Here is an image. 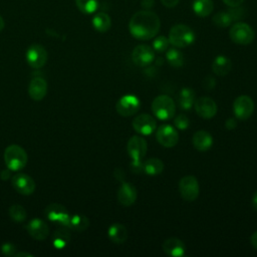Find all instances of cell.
<instances>
[{
    "mask_svg": "<svg viewBox=\"0 0 257 257\" xmlns=\"http://www.w3.org/2000/svg\"><path fill=\"white\" fill-rule=\"evenodd\" d=\"M160 27L161 21L159 16L150 10L136 12L128 22L130 33L139 40L154 38L159 32Z\"/></svg>",
    "mask_w": 257,
    "mask_h": 257,
    "instance_id": "cell-1",
    "label": "cell"
},
{
    "mask_svg": "<svg viewBox=\"0 0 257 257\" xmlns=\"http://www.w3.org/2000/svg\"><path fill=\"white\" fill-rule=\"evenodd\" d=\"M168 39L174 47L184 48L195 41L196 35L194 30L188 25L176 24L170 29Z\"/></svg>",
    "mask_w": 257,
    "mask_h": 257,
    "instance_id": "cell-2",
    "label": "cell"
},
{
    "mask_svg": "<svg viewBox=\"0 0 257 257\" xmlns=\"http://www.w3.org/2000/svg\"><path fill=\"white\" fill-rule=\"evenodd\" d=\"M27 154L18 145H10L4 151V161L6 168L13 172L21 171L27 164Z\"/></svg>",
    "mask_w": 257,
    "mask_h": 257,
    "instance_id": "cell-3",
    "label": "cell"
},
{
    "mask_svg": "<svg viewBox=\"0 0 257 257\" xmlns=\"http://www.w3.org/2000/svg\"><path fill=\"white\" fill-rule=\"evenodd\" d=\"M152 111L157 118L161 120H169L174 116L176 111L175 101L169 95H158L152 102Z\"/></svg>",
    "mask_w": 257,
    "mask_h": 257,
    "instance_id": "cell-4",
    "label": "cell"
},
{
    "mask_svg": "<svg viewBox=\"0 0 257 257\" xmlns=\"http://www.w3.org/2000/svg\"><path fill=\"white\" fill-rule=\"evenodd\" d=\"M229 36L234 43L247 45L254 40L255 32L249 24L245 22H236L230 28Z\"/></svg>",
    "mask_w": 257,
    "mask_h": 257,
    "instance_id": "cell-5",
    "label": "cell"
},
{
    "mask_svg": "<svg viewBox=\"0 0 257 257\" xmlns=\"http://www.w3.org/2000/svg\"><path fill=\"white\" fill-rule=\"evenodd\" d=\"M179 192L181 197L187 202L195 201L199 196V182L193 175L184 176L179 182Z\"/></svg>",
    "mask_w": 257,
    "mask_h": 257,
    "instance_id": "cell-6",
    "label": "cell"
},
{
    "mask_svg": "<svg viewBox=\"0 0 257 257\" xmlns=\"http://www.w3.org/2000/svg\"><path fill=\"white\" fill-rule=\"evenodd\" d=\"M26 61L32 68L38 69L44 66L47 61V51L46 49L38 43L31 44L26 50Z\"/></svg>",
    "mask_w": 257,
    "mask_h": 257,
    "instance_id": "cell-7",
    "label": "cell"
},
{
    "mask_svg": "<svg viewBox=\"0 0 257 257\" xmlns=\"http://www.w3.org/2000/svg\"><path fill=\"white\" fill-rule=\"evenodd\" d=\"M254 111V101L249 95H239L233 103V112L239 120L248 119Z\"/></svg>",
    "mask_w": 257,
    "mask_h": 257,
    "instance_id": "cell-8",
    "label": "cell"
},
{
    "mask_svg": "<svg viewBox=\"0 0 257 257\" xmlns=\"http://www.w3.org/2000/svg\"><path fill=\"white\" fill-rule=\"evenodd\" d=\"M141 107V101L134 94L122 95L115 104V109L122 116H132L136 114Z\"/></svg>",
    "mask_w": 257,
    "mask_h": 257,
    "instance_id": "cell-9",
    "label": "cell"
},
{
    "mask_svg": "<svg viewBox=\"0 0 257 257\" xmlns=\"http://www.w3.org/2000/svg\"><path fill=\"white\" fill-rule=\"evenodd\" d=\"M44 214L46 216V218L54 223H57L60 226L63 227H67L68 228V224H69V218L70 215L68 214L67 210L65 207H63L60 204H56V203H52L49 204L45 210H44Z\"/></svg>",
    "mask_w": 257,
    "mask_h": 257,
    "instance_id": "cell-10",
    "label": "cell"
},
{
    "mask_svg": "<svg viewBox=\"0 0 257 257\" xmlns=\"http://www.w3.org/2000/svg\"><path fill=\"white\" fill-rule=\"evenodd\" d=\"M156 139L161 146L165 148H173L179 142V134L174 126L163 124L157 130Z\"/></svg>",
    "mask_w": 257,
    "mask_h": 257,
    "instance_id": "cell-11",
    "label": "cell"
},
{
    "mask_svg": "<svg viewBox=\"0 0 257 257\" xmlns=\"http://www.w3.org/2000/svg\"><path fill=\"white\" fill-rule=\"evenodd\" d=\"M132 59L138 66H148L155 59V50L147 44L137 45L132 52Z\"/></svg>",
    "mask_w": 257,
    "mask_h": 257,
    "instance_id": "cell-12",
    "label": "cell"
},
{
    "mask_svg": "<svg viewBox=\"0 0 257 257\" xmlns=\"http://www.w3.org/2000/svg\"><path fill=\"white\" fill-rule=\"evenodd\" d=\"M132 124L134 130L142 136H149L153 134L157 128L156 119L148 113H141L137 115L134 118Z\"/></svg>",
    "mask_w": 257,
    "mask_h": 257,
    "instance_id": "cell-13",
    "label": "cell"
},
{
    "mask_svg": "<svg viewBox=\"0 0 257 257\" xmlns=\"http://www.w3.org/2000/svg\"><path fill=\"white\" fill-rule=\"evenodd\" d=\"M195 110L198 115L203 118H212L217 113V104L214 99L209 96H201L194 102Z\"/></svg>",
    "mask_w": 257,
    "mask_h": 257,
    "instance_id": "cell-14",
    "label": "cell"
},
{
    "mask_svg": "<svg viewBox=\"0 0 257 257\" xmlns=\"http://www.w3.org/2000/svg\"><path fill=\"white\" fill-rule=\"evenodd\" d=\"M126 150L132 160H142L148 151L147 141L141 136H133L127 142Z\"/></svg>",
    "mask_w": 257,
    "mask_h": 257,
    "instance_id": "cell-15",
    "label": "cell"
},
{
    "mask_svg": "<svg viewBox=\"0 0 257 257\" xmlns=\"http://www.w3.org/2000/svg\"><path fill=\"white\" fill-rule=\"evenodd\" d=\"M12 186L21 195H31L35 190L34 180L27 174L19 173L12 176Z\"/></svg>",
    "mask_w": 257,
    "mask_h": 257,
    "instance_id": "cell-16",
    "label": "cell"
},
{
    "mask_svg": "<svg viewBox=\"0 0 257 257\" xmlns=\"http://www.w3.org/2000/svg\"><path fill=\"white\" fill-rule=\"evenodd\" d=\"M117 200L119 204L124 207L132 206L138 197V192L136 187L127 182H122L117 191Z\"/></svg>",
    "mask_w": 257,
    "mask_h": 257,
    "instance_id": "cell-17",
    "label": "cell"
},
{
    "mask_svg": "<svg viewBox=\"0 0 257 257\" xmlns=\"http://www.w3.org/2000/svg\"><path fill=\"white\" fill-rule=\"evenodd\" d=\"M26 230L32 238L38 241L46 239L49 234V228L47 224L39 218H33L30 220L26 225Z\"/></svg>",
    "mask_w": 257,
    "mask_h": 257,
    "instance_id": "cell-18",
    "label": "cell"
},
{
    "mask_svg": "<svg viewBox=\"0 0 257 257\" xmlns=\"http://www.w3.org/2000/svg\"><path fill=\"white\" fill-rule=\"evenodd\" d=\"M29 96L36 101L44 98L47 93V82L41 76H35L31 79L28 86Z\"/></svg>",
    "mask_w": 257,
    "mask_h": 257,
    "instance_id": "cell-19",
    "label": "cell"
},
{
    "mask_svg": "<svg viewBox=\"0 0 257 257\" xmlns=\"http://www.w3.org/2000/svg\"><path fill=\"white\" fill-rule=\"evenodd\" d=\"M164 252L172 257H182L185 255L186 247L183 241L176 237H171L163 243Z\"/></svg>",
    "mask_w": 257,
    "mask_h": 257,
    "instance_id": "cell-20",
    "label": "cell"
},
{
    "mask_svg": "<svg viewBox=\"0 0 257 257\" xmlns=\"http://www.w3.org/2000/svg\"><path fill=\"white\" fill-rule=\"evenodd\" d=\"M193 146L196 150H198L199 152H205L208 151L212 145H213V138L210 135V133L204 131V130H200L197 131L194 135H193Z\"/></svg>",
    "mask_w": 257,
    "mask_h": 257,
    "instance_id": "cell-21",
    "label": "cell"
},
{
    "mask_svg": "<svg viewBox=\"0 0 257 257\" xmlns=\"http://www.w3.org/2000/svg\"><path fill=\"white\" fill-rule=\"evenodd\" d=\"M107 236L111 242L115 244L124 243L127 239L126 228L120 223L111 224L107 230Z\"/></svg>",
    "mask_w": 257,
    "mask_h": 257,
    "instance_id": "cell-22",
    "label": "cell"
},
{
    "mask_svg": "<svg viewBox=\"0 0 257 257\" xmlns=\"http://www.w3.org/2000/svg\"><path fill=\"white\" fill-rule=\"evenodd\" d=\"M68 229L69 228H67V227L61 226L60 228H58L57 230L54 231L53 236H52V244L55 249H58V250L64 249L70 242L71 235H70Z\"/></svg>",
    "mask_w": 257,
    "mask_h": 257,
    "instance_id": "cell-23",
    "label": "cell"
},
{
    "mask_svg": "<svg viewBox=\"0 0 257 257\" xmlns=\"http://www.w3.org/2000/svg\"><path fill=\"white\" fill-rule=\"evenodd\" d=\"M232 68L231 60L225 55H218L212 62V70L219 76L227 75Z\"/></svg>",
    "mask_w": 257,
    "mask_h": 257,
    "instance_id": "cell-24",
    "label": "cell"
},
{
    "mask_svg": "<svg viewBox=\"0 0 257 257\" xmlns=\"http://www.w3.org/2000/svg\"><path fill=\"white\" fill-rule=\"evenodd\" d=\"M192 8L197 16L207 17L213 12L214 3L212 0H194Z\"/></svg>",
    "mask_w": 257,
    "mask_h": 257,
    "instance_id": "cell-25",
    "label": "cell"
},
{
    "mask_svg": "<svg viewBox=\"0 0 257 257\" xmlns=\"http://www.w3.org/2000/svg\"><path fill=\"white\" fill-rule=\"evenodd\" d=\"M93 28L98 32H106L111 26V20L108 14L104 12L96 13L91 20Z\"/></svg>",
    "mask_w": 257,
    "mask_h": 257,
    "instance_id": "cell-26",
    "label": "cell"
},
{
    "mask_svg": "<svg viewBox=\"0 0 257 257\" xmlns=\"http://www.w3.org/2000/svg\"><path fill=\"white\" fill-rule=\"evenodd\" d=\"M196 100L195 91L190 87H183L179 93V106L182 109H190Z\"/></svg>",
    "mask_w": 257,
    "mask_h": 257,
    "instance_id": "cell-27",
    "label": "cell"
},
{
    "mask_svg": "<svg viewBox=\"0 0 257 257\" xmlns=\"http://www.w3.org/2000/svg\"><path fill=\"white\" fill-rule=\"evenodd\" d=\"M164 171V163L158 158H150L144 162V172L150 176L160 175Z\"/></svg>",
    "mask_w": 257,
    "mask_h": 257,
    "instance_id": "cell-28",
    "label": "cell"
},
{
    "mask_svg": "<svg viewBox=\"0 0 257 257\" xmlns=\"http://www.w3.org/2000/svg\"><path fill=\"white\" fill-rule=\"evenodd\" d=\"M88 226H89V220L86 216L82 214H74L69 218V224H68L69 229L81 232L87 229Z\"/></svg>",
    "mask_w": 257,
    "mask_h": 257,
    "instance_id": "cell-29",
    "label": "cell"
},
{
    "mask_svg": "<svg viewBox=\"0 0 257 257\" xmlns=\"http://www.w3.org/2000/svg\"><path fill=\"white\" fill-rule=\"evenodd\" d=\"M212 22L219 28H226L232 24L233 18L229 12V10L219 11L213 15Z\"/></svg>",
    "mask_w": 257,
    "mask_h": 257,
    "instance_id": "cell-30",
    "label": "cell"
},
{
    "mask_svg": "<svg viewBox=\"0 0 257 257\" xmlns=\"http://www.w3.org/2000/svg\"><path fill=\"white\" fill-rule=\"evenodd\" d=\"M166 59L170 65L174 67H181L184 64L183 53L176 48H170L167 50Z\"/></svg>",
    "mask_w": 257,
    "mask_h": 257,
    "instance_id": "cell-31",
    "label": "cell"
},
{
    "mask_svg": "<svg viewBox=\"0 0 257 257\" xmlns=\"http://www.w3.org/2000/svg\"><path fill=\"white\" fill-rule=\"evenodd\" d=\"M75 4L83 14H92L98 8V0H75Z\"/></svg>",
    "mask_w": 257,
    "mask_h": 257,
    "instance_id": "cell-32",
    "label": "cell"
},
{
    "mask_svg": "<svg viewBox=\"0 0 257 257\" xmlns=\"http://www.w3.org/2000/svg\"><path fill=\"white\" fill-rule=\"evenodd\" d=\"M8 214H9V217L14 222H18V223L23 222L27 217L26 210L24 209V207H22L20 205H12L8 209Z\"/></svg>",
    "mask_w": 257,
    "mask_h": 257,
    "instance_id": "cell-33",
    "label": "cell"
},
{
    "mask_svg": "<svg viewBox=\"0 0 257 257\" xmlns=\"http://www.w3.org/2000/svg\"><path fill=\"white\" fill-rule=\"evenodd\" d=\"M169 44H170L169 39L164 35H160L154 39L153 49L157 52H164L168 49Z\"/></svg>",
    "mask_w": 257,
    "mask_h": 257,
    "instance_id": "cell-34",
    "label": "cell"
},
{
    "mask_svg": "<svg viewBox=\"0 0 257 257\" xmlns=\"http://www.w3.org/2000/svg\"><path fill=\"white\" fill-rule=\"evenodd\" d=\"M174 124L178 130L181 131H185L188 128L189 124H190V120L188 118L187 115H185L184 113H180L178 114L175 118H174Z\"/></svg>",
    "mask_w": 257,
    "mask_h": 257,
    "instance_id": "cell-35",
    "label": "cell"
},
{
    "mask_svg": "<svg viewBox=\"0 0 257 257\" xmlns=\"http://www.w3.org/2000/svg\"><path fill=\"white\" fill-rule=\"evenodd\" d=\"M1 252H2L5 256H15V254H16V247H15V245H13L12 243L6 242V243L2 244V246H1Z\"/></svg>",
    "mask_w": 257,
    "mask_h": 257,
    "instance_id": "cell-36",
    "label": "cell"
},
{
    "mask_svg": "<svg viewBox=\"0 0 257 257\" xmlns=\"http://www.w3.org/2000/svg\"><path fill=\"white\" fill-rule=\"evenodd\" d=\"M130 169L135 174H141L144 172V162H142V160H132Z\"/></svg>",
    "mask_w": 257,
    "mask_h": 257,
    "instance_id": "cell-37",
    "label": "cell"
},
{
    "mask_svg": "<svg viewBox=\"0 0 257 257\" xmlns=\"http://www.w3.org/2000/svg\"><path fill=\"white\" fill-rule=\"evenodd\" d=\"M203 86L207 90L214 89L215 86H216V79L211 75H207L203 80Z\"/></svg>",
    "mask_w": 257,
    "mask_h": 257,
    "instance_id": "cell-38",
    "label": "cell"
},
{
    "mask_svg": "<svg viewBox=\"0 0 257 257\" xmlns=\"http://www.w3.org/2000/svg\"><path fill=\"white\" fill-rule=\"evenodd\" d=\"M225 126L227 130H234L237 126V118H228L225 122Z\"/></svg>",
    "mask_w": 257,
    "mask_h": 257,
    "instance_id": "cell-39",
    "label": "cell"
},
{
    "mask_svg": "<svg viewBox=\"0 0 257 257\" xmlns=\"http://www.w3.org/2000/svg\"><path fill=\"white\" fill-rule=\"evenodd\" d=\"M244 0H223V2L229 7H237L243 3Z\"/></svg>",
    "mask_w": 257,
    "mask_h": 257,
    "instance_id": "cell-40",
    "label": "cell"
},
{
    "mask_svg": "<svg viewBox=\"0 0 257 257\" xmlns=\"http://www.w3.org/2000/svg\"><path fill=\"white\" fill-rule=\"evenodd\" d=\"M180 0H161L162 4L165 6V7H168V8H173L175 6H177V4L179 3Z\"/></svg>",
    "mask_w": 257,
    "mask_h": 257,
    "instance_id": "cell-41",
    "label": "cell"
},
{
    "mask_svg": "<svg viewBox=\"0 0 257 257\" xmlns=\"http://www.w3.org/2000/svg\"><path fill=\"white\" fill-rule=\"evenodd\" d=\"M114 177H115V179L116 180H118V181H120V182H123V179H124V172L120 169V168H117V169H115L114 170Z\"/></svg>",
    "mask_w": 257,
    "mask_h": 257,
    "instance_id": "cell-42",
    "label": "cell"
},
{
    "mask_svg": "<svg viewBox=\"0 0 257 257\" xmlns=\"http://www.w3.org/2000/svg\"><path fill=\"white\" fill-rule=\"evenodd\" d=\"M11 172H12V171H11L10 169H8V168L2 170V171L0 172V178H1L2 180H4V181L8 180V179L11 177Z\"/></svg>",
    "mask_w": 257,
    "mask_h": 257,
    "instance_id": "cell-43",
    "label": "cell"
},
{
    "mask_svg": "<svg viewBox=\"0 0 257 257\" xmlns=\"http://www.w3.org/2000/svg\"><path fill=\"white\" fill-rule=\"evenodd\" d=\"M154 0H141V5L146 9L149 10L154 6Z\"/></svg>",
    "mask_w": 257,
    "mask_h": 257,
    "instance_id": "cell-44",
    "label": "cell"
},
{
    "mask_svg": "<svg viewBox=\"0 0 257 257\" xmlns=\"http://www.w3.org/2000/svg\"><path fill=\"white\" fill-rule=\"evenodd\" d=\"M250 242H251V245L257 250V231H255L251 237H250Z\"/></svg>",
    "mask_w": 257,
    "mask_h": 257,
    "instance_id": "cell-45",
    "label": "cell"
},
{
    "mask_svg": "<svg viewBox=\"0 0 257 257\" xmlns=\"http://www.w3.org/2000/svg\"><path fill=\"white\" fill-rule=\"evenodd\" d=\"M252 206L254 207L255 210H257V191L254 193L252 197Z\"/></svg>",
    "mask_w": 257,
    "mask_h": 257,
    "instance_id": "cell-46",
    "label": "cell"
},
{
    "mask_svg": "<svg viewBox=\"0 0 257 257\" xmlns=\"http://www.w3.org/2000/svg\"><path fill=\"white\" fill-rule=\"evenodd\" d=\"M15 256H17V257H19V256H28V257H31V256H33L32 254H30V253H26V252H16V254H15Z\"/></svg>",
    "mask_w": 257,
    "mask_h": 257,
    "instance_id": "cell-47",
    "label": "cell"
},
{
    "mask_svg": "<svg viewBox=\"0 0 257 257\" xmlns=\"http://www.w3.org/2000/svg\"><path fill=\"white\" fill-rule=\"evenodd\" d=\"M4 26H5V22H4V19L3 17L0 15V32L4 29Z\"/></svg>",
    "mask_w": 257,
    "mask_h": 257,
    "instance_id": "cell-48",
    "label": "cell"
}]
</instances>
